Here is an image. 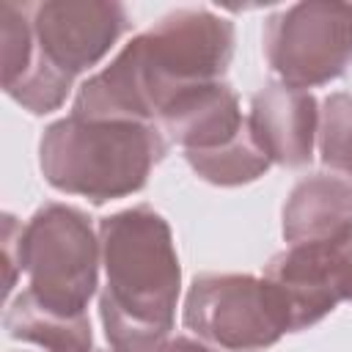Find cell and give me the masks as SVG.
<instances>
[{"mask_svg":"<svg viewBox=\"0 0 352 352\" xmlns=\"http://www.w3.org/2000/svg\"><path fill=\"white\" fill-rule=\"evenodd\" d=\"M157 126L168 140L184 148V157L214 154L242 135H248L250 124L239 110V99L228 82H209L182 94L168 110L160 116Z\"/></svg>","mask_w":352,"mask_h":352,"instance_id":"obj_10","label":"cell"},{"mask_svg":"<svg viewBox=\"0 0 352 352\" xmlns=\"http://www.w3.org/2000/svg\"><path fill=\"white\" fill-rule=\"evenodd\" d=\"M151 352H214L212 346L195 341V338H187V336H173V338H165L160 346H154Z\"/></svg>","mask_w":352,"mask_h":352,"instance_id":"obj_15","label":"cell"},{"mask_svg":"<svg viewBox=\"0 0 352 352\" xmlns=\"http://www.w3.org/2000/svg\"><path fill=\"white\" fill-rule=\"evenodd\" d=\"M275 289L289 333L314 327L341 300H352V228L336 239L289 245L264 270Z\"/></svg>","mask_w":352,"mask_h":352,"instance_id":"obj_8","label":"cell"},{"mask_svg":"<svg viewBox=\"0 0 352 352\" xmlns=\"http://www.w3.org/2000/svg\"><path fill=\"white\" fill-rule=\"evenodd\" d=\"M234 38V25L209 8L170 11L80 85L72 116L157 124L182 94L223 80Z\"/></svg>","mask_w":352,"mask_h":352,"instance_id":"obj_1","label":"cell"},{"mask_svg":"<svg viewBox=\"0 0 352 352\" xmlns=\"http://www.w3.org/2000/svg\"><path fill=\"white\" fill-rule=\"evenodd\" d=\"M319 154L333 170L352 176V96L330 94L319 107Z\"/></svg>","mask_w":352,"mask_h":352,"instance_id":"obj_13","label":"cell"},{"mask_svg":"<svg viewBox=\"0 0 352 352\" xmlns=\"http://www.w3.org/2000/svg\"><path fill=\"white\" fill-rule=\"evenodd\" d=\"M264 55L280 82L314 88L352 66V6L308 0L272 14L264 25Z\"/></svg>","mask_w":352,"mask_h":352,"instance_id":"obj_7","label":"cell"},{"mask_svg":"<svg viewBox=\"0 0 352 352\" xmlns=\"http://www.w3.org/2000/svg\"><path fill=\"white\" fill-rule=\"evenodd\" d=\"M6 330L11 338L30 341L47 352H94L88 316H58L36 308L22 294H16L6 311Z\"/></svg>","mask_w":352,"mask_h":352,"instance_id":"obj_12","label":"cell"},{"mask_svg":"<svg viewBox=\"0 0 352 352\" xmlns=\"http://www.w3.org/2000/svg\"><path fill=\"white\" fill-rule=\"evenodd\" d=\"M19 236L22 226L14 214H3V267H6V292L14 289L19 272Z\"/></svg>","mask_w":352,"mask_h":352,"instance_id":"obj_14","label":"cell"},{"mask_svg":"<svg viewBox=\"0 0 352 352\" xmlns=\"http://www.w3.org/2000/svg\"><path fill=\"white\" fill-rule=\"evenodd\" d=\"M102 245L82 209L44 204L19 236V272L28 275V297L58 316H88V300L99 286Z\"/></svg>","mask_w":352,"mask_h":352,"instance_id":"obj_5","label":"cell"},{"mask_svg":"<svg viewBox=\"0 0 352 352\" xmlns=\"http://www.w3.org/2000/svg\"><path fill=\"white\" fill-rule=\"evenodd\" d=\"M184 327L228 352H264L289 333L275 289L256 275L204 272L184 297Z\"/></svg>","mask_w":352,"mask_h":352,"instance_id":"obj_6","label":"cell"},{"mask_svg":"<svg viewBox=\"0 0 352 352\" xmlns=\"http://www.w3.org/2000/svg\"><path fill=\"white\" fill-rule=\"evenodd\" d=\"M352 228V182L311 173L294 184L283 206V239L289 245L324 242Z\"/></svg>","mask_w":352,"mask_h":352,"instance_id":"obj_11","label":"cell"},{"mask_svg":"<svg viewBox=\"0 0 352 352\" xmlns=\"http://www.w3.org/2000/svg\"><path fill=\"white\" fill-rule=\"evenodd\" d=\"M165 151L157 124L66 116L44 129L38 168L50 187L104 204L143 190Z\"/></svg>","mask_w":352,"mask_h":352,"instance_id":"obj_4","label":"cell"},{"mask_svg":"<svg viewBox=\"0 0 352 352\" xmlns=\"http://www.w3.org/2000/svg\"><path fill=\"white\" fill-rule=\"evenodd\" d=\"M3 91L44 116L58 110L74 77L96 66L126 33L129 14L113 0H44L0 6Z\"/></svg>","mask_w":352,"mask_h":352,"instance_id":"obj_2","label":"cell"},{"mask_svg":"<svg viewBox=\"0 0 352 352\" xmlns=\"http://www.w3.org/2000/svg\"><path fill=\"white\" fill-rule=\"evenodd\" d=\"M99 316L113 352H151L173 330L182 267L168 220L140 204L99 220Z\"/></svg>","mask_w":352,"mask_h":352,"instance_id":"obj_3","label":"cell"},{"mask_svg":"<svg viewBox=\"0 0 352 352\" xmlns=\"http://www.w3.org/2000/svg\"><path fill=\"white\" fill-rule=\"evenodd\" d=\"M248 124L270 162L300 168L308 165L314 157L319 102L302 88L286 82H267L250 99Z\"/></svg>","mask_w":352,"mask_h":352,"instance_id":"obj_9","label":"cell"}]
</instances>
